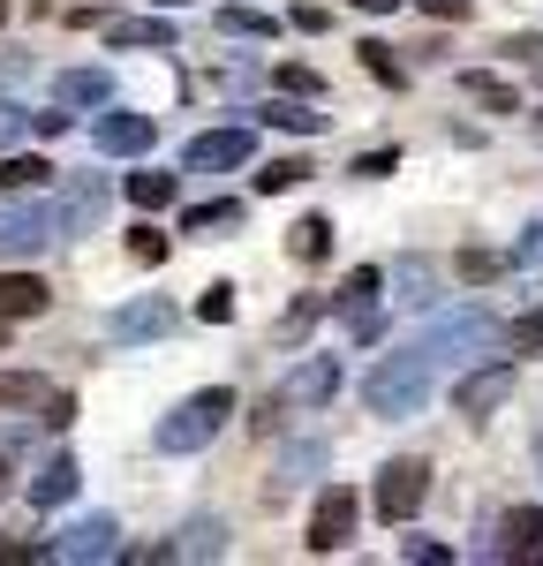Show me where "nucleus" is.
I'll return each instance as SVG.
<instances>
[{
	"mask_svg": "<svg viewBox=\"0 0 543 566\" xmlns=\"http://www.w3.org/2000/svg\"><path fill=\"white\" fill-rule=\"evenodd\" d=\"M498 333H505V325H498L491 310L468 303V310H438V317L423 325V348L438 355V363H468V355H491Z\"/></svg>",
	"mask_w": 543,
	"mask_h": 566,
	"instance_id": "20e7f679",
	"label": "nucleus"
},
{
	"mask_svg": "<svg viewBox=\"0 0 543 566\" xmlns=\"http://www.w3.org/2000/svg\"><path fill=\"white\" fill-rule=\"evenodd\" d=\"M0 340H8V325H0Z\"/></svg>",
	"mask_w": 543,
	"mask_h": 566,
	"instance_id": "3c124183",
	"label": "nucleus"
},
{
	"mask_svg": "<svg viewBox=\"0 0 543 566\" xmlns=\"http://www.w3.org/2000/svg\"><path fill=\"white\" fill-rule=\"evenodd\" d=\"M521 264H543V212L529 219V234H521Z\"/></svg>",
	"mask_w": 543,
	"mask_h": 566,
	"instance_id": "a18cd8bd",
	"label": "nucleus"
},
{
	"mask_svg": "<svg viewBox=\"0 0 543 566\" xmlns=\"http://www.w3.org/2000/svg\"><path fill=\"white\" fill-rule=\"evenodd\" d=\"M23 129H31V114H23L15 98H0V151H8V144H15Z\"/></svg>",
	"mask_w": 543,
	"mask_h": 566,
	"instance_id": "ea45409f",
	"label": "nucleus"
},
{
	"mask_svg": "<svg viewBox=\"0 0 543 566\" xmlns=\"http://www.w3.org/2000/svg\"><path fill=\"white\" fill-rule=\"evenodd\" d=\"M401 559H453V552H446V544H430V536H407Z\"/></svg>",
	"mask_w": 543,
	"mask_h": 566,
	"instance_id": "37998d69",
	"label": "nucleus"
},
{
	"mask_svg": "<svg viewBox=\"0 0 543 566\" xmlns=\"http://www.w3.org/2000/svg\"><path fill=\"white\" fill-rule=\"evenodd\" d=\"M498 272H505V258H498V250H460V280H468V287H491Z\"/></svg>",
	"mask_w": 543,
	"mask_h": 566,
	"instance_id": "72a5a7b5",
	"label": "nucleus"
},
{
	"mask_svg": "<svg viewBox=\"0 0 543 566\" xmlns=\"http://www.w3.org/2000/svg\"><path fill=\"white\" fill-rule=\"evenodd\" d=\"M174 559H226V522L220 514H196V522L174 536Z\"/></svg>",
	"mask_w": 543,
	"mask_h": 566,
	"instance_id": "412c9836",
	"label": "nucleus"
},
{
	"mask_svg": "<svg viewBox=\"0 0 543 566\" xmlns=\"http://www.w3.org/2000/svg\"><path fill=\"white\" fill-rule=\"evenodd\" d=\"M8 491H15V476H8V453H0V499H8Z\"/></svg>",
	"mask_w": 543,
	"mask_h": 566,
	"instance_id": "de8ad7c7",
	"label": "nucleus"
},
{
	"mask_svg": "<svg viewBox=\"0 0 543 566\" xmlns=\"http://www.w3.org/2000/svg\"><path fill=\"white\" fill-rule=\"evenodd\" d=\"M393 167H401V151H362V159H355V175H362V181L393 175Z\"/></svg>",
	"mask_w": 543,
	"mask_h": 566,
	"instance_id": "a19ab883",
	"label": "nucleus"
},
{
	"mask_svg": "<svg viewBox=\"0 0 543 566\" xmlns=\"http://www.w3.org/2000/svg\"><path fill=\"white\" fill-rule=\"evenodd\" d=\"M423 499H430V461H423V453H401V461H385V469H377V499H370V506H377V522L407 528Z\"/></svg>",
	"mask_w": 543,
	"mask_h": 566,
	"instance_id": "39448f33",
	"label": "nucleus"
},
{
	"mask_svg": "<svg viewBox=\"0 0 543 566\" xmlns=\"http://www.w3.org/2000/svg\"><path fill=\"white\" fill-rule=\"evenodd\" d=\"M53 559H61V566L121 559V528H114V514H84V522H68L61 536H53Z\"/></svg>",
	"mask_w": 543,
	"mask_h": 566,
	"instance_id": "1a4fd4ad",
	"label": "nucleus"
},
{
	"mask_svg": "<svg viewBox=\"0 0 543 566\" xmlns=\"http://www.w3.org/2000/svg\"><path fill=\"white\" fill-rule=\"evenodd\" d=\"M53 234H61V212H53V197H31V189L0 197V264L39 258Z\"/></svg>",
	"mask_w": 543,
	"mask_h": 566,
	"instance_id": "7ed1b4c3",
	"label": "nucleus"
},
{
	"mask_svg": "<svg viewBox=\"0 0 543 566\" xmlns=\"http://www.w3.org/2000/svg\"><path fill=\"white\" fill-rule=\"evenodd\" d=\"M31 559H53V544H0V566H31Z\"/></svg>",
	"mask_w": 543,
	"mask_h": 566,
	"instance_id": "79ce46f5",
	"label": "nucleus"
},
{
	"mask_svg": "<svg viewBox=\"0 0 543 566\" xmlns=\"http://www.w3.org/2000/svg\"><path fill=\"white\" fill-rule=\"evenodd\" d=\"M279 23H272L265 8H220V39H272Z\"/></svg>",
	"mask_w": 543,
	"mask_h": 566,
	"instance_id": "c85d7f7f",
	"label": "nucleus"
},
{
	"mask_svg": "<svg viewBox=\"0 0 543 566\" xmlns=\"http://www.w3.org/2000/svg\"><path fill=\"white\" fill-rule=\"evenodd\" d=\"M332 386H340V363H332V355H310V363H295V370H287L279 408H324Z\"/></svg>",
	"mask_w": 543,
	"mask_h": 566,
	"instance_id": "ddd939ff",
	"label": "nucleus"
},
{
	"mask_svg": "<svg viewBox=\"0 0 543 566\" xmlns=\"http://www.w3.org/2000/svg\"><path fill=\"white\" fill-rule=\"evenodd\" d=\"M355 53H362V69H370V76H377V84H385V91H407V69H401V45H385V39H362Z\"/></svg>",
	"mask_w": 543,
	"mask_h": 566,
	"instance_id": "bb28decb",
	"label": "nucleus"
},
{
	"mask_svg": "<svg viewBox=\"0 0 543 566\" xmlns=\"http://www.w3.org/2000/svg\"><path fill=\"white\" fill-rule=\"evenodd\" d=\"M106 45H121V53L129 45H167L174 53V23L167 15H121V23H106Z\"/></svg>",
	"mask_w": 543,
	"mask_h": 566,
	"instance_id": "6ab92c4d",
	"label": "nucleus"
},
{
	"mask_svg": "<svg viewBox=\"0 0 543 566\" xmlns=\"http://www.w3.org/2000/svg\"><path fill=\"white\" fill-rule=\"evenodd\" d=\"M53 98L61 106H106L114 98V76L106 69H68V76H53Z\"/></svg>",
	"mask_w": 543,
	"mask_h": 566,
	"instance_id": "aec40b11",
	"label": "nucleus"
},
{
	"mask_svg": "<svg viewBox=\"0 0 543 566\" xmlns=\"http://www.w3.org/2000/svg\"><path fill=\"white\" fill-rule=\"evenodd\" d=\"M53 212H61V234H91L106 219V175H68L61 197H53Z\"/></svg>",
	"mask_w": 543,
	"mask_h": 566,
	"instance_id": "f8f14e48",
	"label": "nucleus"
},
{
	"mask_svg": "<svg viewBox=\"0 0 543 566\" xmlns=\"http://www.w3.org/2000/svg\"><path fill=\"white\" fill-rule=\"evenodd\" d=\"M505 392H513V363H491V370H476V378H460V386H453V408L483 423V416H491Z\"/></svg>",
	"mask_w": 543,
	"mask_h": 566,
	"instance_id": "2eb2a0df",
	"label": "nucleus"
},
{
	"mask_svg": "<svg viewBox=\"0 0 543 566\" xmlns=\"http://www.w3.org/2000/svg\"><path fill=\"white\" fill-rule=\"evenodd\" d=\"M45 431H68V423H76V400H68V392H45V416H39Z\"/></svg>",
	"mask_w": 543,
	"mask_h": 566,
	"instance_id": "58836bf2",
	"label": "nucleus"
},
{
	"mask_svg": "<svg viewBox=\"0 0 543 566\" xmlns=\"http://www.w3.org/2000/svg\"><path fill=\"white\" fill-rule=\"evenodd\" d=\"M295 181H310V159H272V167H257V189H265V197L295 189Z\"/></svg>",
	"mask_w": 543,
	"mask_h": 566,
	"instance_id": "2f4dec72",
	"label": "nucleus"
},
{
	"mask_svg": "<svg viewBox=\"0 0 543 566\" xmlns=\"http://www.w3.org/2000/svg\"><path fill=\"white\" fill-rule=\"evenodd\" d=\"M53 175H61L53 159H0V189H45Z\"/></svg>",
	"mask_w": 543,
	"mask_h": 566,
	"instance_id": "c756f323",
	"label": "nucleus"
},
{
	"mask_svg": "<svg viewBox=\"0 0 543 566\" xmlns=\"http://www.w3.org/2000/svg\"><path fill=\"white\" fill-rule=\"evenodd\" d=\"M0 23H8V0H0Z\"/></svg>",
	"mask_w": 543,
	"mask_h": 566,
	"instance_id": "8fccbe9b",
	"label": "nucleus"
},
{
	"mask_svg": "<svg viewBox=\"0 0 543 566\" xmlns=\"http://www.w3.org/2000/svg\"><path fill=\"white\" fill-rule=\"evenodd\" d=\"M249 151H257V129H204V136H189L181 167L189 175H226V167H249Z\"/></svg>",
	"mask_w": 543,
	"mask_h": 566,
	"instance_id": "9b49d317",
	"label": "nucleus"
},
{
	"mask_svg": "<svg viewBox=\"0 0 543 566\" xmlns=\"http://www.w3.org/2000/svg\"><path fill=\"white\" fill-rule=\"evenodd\" d=\"M76 483H84L76 453H53V461H39V476H31V506H68Z\"/></svg>",
	"mask_w": 543,
	"mask_h": 566,
	"instance_id": "a211bd4d",
	"label": "nucleus"
},
{
	"mask_svg": "<svg viewBox=\"0 0 543 566\" xmlns=\"http://www.w3.org/2000/svg\"><path fill=\"white\" fill-rule=\"evenodd\" d=\"M438 370H446V363L423 348V340L377 355V363H370V378H362V408H370V416H385V423H401V416H415V408L430 400Z\"/></svg>",
	"mask_w": 543,
	"mask_h": 566,
	"instance_id": "f257e3e1",
	"label": "nucleus"
},
{
	"mask_svg": "<svg viewBox=\"0 0 543 566\" xmlns=\"http://www.w3.org/2000/svg\"><path fill=\"white\" fill-rule=\"evenodd\" d=\"M362 15H393V8H401V0H355Z\"/></svg>",
	"mask_w": 543,
	"mask_h": 566,
	"instance_id": "49530a36",
	"label": "nucleus"
},
{
	"mask_svg": "<svg viewBox=\"0 0 543 566\" xmlns=\"http://www.w3.org/2000/svg\"><path fill=\"white\" fill-rule=\"evenodd\" d=\"M355 514H362L355 491H348V483H324V491H317V506H310V536H302V544H310L317 559H324V552H340V544L355 536Z\"/></svg>",
	"mask_w": 543,
	"mask_h": 566,
	"instance_id": "0eeeda50",
	"label": "nucleus"
},
{
	"mask_svg": "<svg viewBox=\"0 0 543 566\" xmlns=\"http://www.w3.org/2000/svg\"><path fill=\"white\" fill-rule=\"evenodd\" d=\"M536 136H543V122H536Z\"/></svg>",
	"mask_w": 543,
	"mask_h": 566,
	"instance_id": "603ef678",
	"label": "nucleus"
},
{
	"mask_svg": "<svg viewBox=\"0 0 543 566\" xmlns=\"http://www.w3.org/2000/svg\"><path fill=\"white\" fill-rule=\"evenodd\" d=\"M279 91H295V98H324V76H317L310 61H279Z\"/></svg>",
	"mask_w": 543,
	"mask_h": 566,
	"instance_id": "473e14b6",
	"label": "nucleus"
},
{
	"mask_svg": "<svg viewBox=\"0 0 543 566\" xmlns=\"http://www.w3.org/2000/svg\"><path fill=\"white\" fill-rule=\"evenodd\" d=\"M174 325H181V310L167 303V295H136V303H121L106 317V340H114V348H143V340H167Z\"/></svg>",
	"mask_w": 543,
	"mask_h": 566,
	"instance_id": "423d86ee",
	"label": "nucleus"
},
{
	"mask_svg": "<svg viewBox=\"0 0 543 566\" xmlns=\"http://www.w3.org/2000/svg\"><path fill=\"white\" fill-rule=\"evenodd\" d=\"M15 69H23V61H15V53H0V76H15Z\"/></svg>",
	"mask_w": 543,
	"mask_h": 566,
	"instance_id": "09e8293b",
	"label": "nucleus"
},
{
	"mask_svg": "<svg viewBox=\"0 0 543 566\" xmlns=\"http://www.w3.org/2000/svg\"><path fill=\"white\" fill-rule=\"evenodd\" d=\"M91 144H98L106 159H143V151L159 144V122H151V114H129V106H106V114L91 122Z\"/></svg>",
	"mask_w": 543,
	"mask_h": 566,
	"instance_id": "9d476101",
	"label": "nucleus"
},
{
	"mask_svg": "<svg viewBox=\"0 0 543 566\" xmlns=\"http://www.w3.org/2000/svg\"><path fill=\"white\" fill-rule=\"evenodd\" d=\"M257 114H265L272 129H287V136H317L324 129V114H310V98H295V91H279L272 106H257Z\"/></svg>",
	"mask_w": 543,
	"mask_h": 566,
	"instance_id": "5701e85b",
	"label": "nucleus"
},
{
	"mask_svg": "<svg viewBox=\"0 0 543 566\" xmlns=\"http://www.w3.org/2000/svg\"><path fill=\"white\" fill-rule=\"evenodd\" d=\"M174 189H181L174 175H159V167H136V175H129V205H136V212H167V205H174Z\"/></svg>",
	"mask_w": 543,
	"mask_h": 566,
	"instance_id": "393cba45",
	"label": "nucleus"
},
{
	"mask_svg": "<svg viewBox=\"0 0 543 566\" xmlns=\"http://www.w3.org/2000/svg\"><path fill=\"white\" fill-rule=\"evenodd\" d=\"M468 8H476V0H423V15H438V23H460Z\"/></svg>",
	"mask_w": 543,
	"mask_h": 566,
	"instance_id": "c03bdc74",
	"label": "nucleus"
},
{
	"mask_svg": "<svg viewBox=\"0 0 543 566\" xmlns=\"http://www.w3.org/2000/svg\"><path fill=\"white\" fill-rule=\"evenodd\" d=\"M45 280H31V272H0V325H23V317H45Z\"/></svg>",
	"mask_w": 543,
	"mask_h": 566,
	"instance_id": "f3484780",
	"label": "nucleus"
},
{
	"mask_svg": "<svg viewBox=\"0 0 543 566\" xmlns=\"http://www.w3.org/2000/svg\"><path fill=\"white\" fill-rule=\"evenodd\" d=\"M460 91H468L476 106H491V114H521V91L505 84V76H491V69H468V76H460Z\"/></svg>",
	"mask_w": 543,
	"mask_h": 566,
	"instance_id": "b1692460",
	"label": "nucleus"
},
{
	"mask_svg": "<svg viewBox=\"0 0 543 566\" xmlns=\"http://www.w3.org/2000/svg\"><path fill=\"white\" fill-rule=\"evenodd\" d=\"M287 258L295 264H324L332 258V219H295V227H287Z\"/></svg>",
	"mask_w": 543,
	"mask_h": 566,
	"instance_id": "4be33fe9",
	"label": "nucleus"
},
{
	"mask_svg": "<svg viewBox=\"0 0 543 566\" xmlns=\"http://www.w3.org/2000/svg\"><path fill=\"white\" fill-rule=\"evenodd\" d=\"M324 469V438H295L287 453H279V469H272V499H287V491H302V483Z\"/></svg>",
	"mask_w": 543,
	"mask_h": 566,
	"instance_id": "dca6fc26",
	"label": "nucleus"
},
{
	"mask_svg": "<svg viewBox=\"0 0 543 566\" xmlns=\"http://www.w3.org/2000/svg\"><path fill=\"white\" fill-rule=\"evenodd\" d=\"M226 416H234V392L226 386H204V392H189L174 416H159V453H204L212 438L226 431Z\"/></svg>",
	"mask_w": 543,
	"mask_h": 566,
	"instance_id": "f03ea898",
	"label": "nucleus"
},
{
	"mask_svg": "<svg viewBox=\"0 0 543 566\" xmlns=\"http://www.w3.org/2000/svg\"><path fill=\"white\" fill-rule=\"evenodd\" d=\"M498 559L543 566V506H513V514L498 522Z\"/></svg>",
	"mask_w": 543,
	"mask_h": 566,
	"instance_id": "4468645a",
	"label": "nucleus"
},
{
	"mask_svg": "<svg viewBox=\"0 0 543 566\" xmlns=\"http://www.w3.org/2000/svg\"><path fill=\"white\" fill-rule=\"evenodd\" d=\"M220 227H242V197H212L181 212V234H220Z\"/></svg>",
	"mask_w": 543,
	"mask_h": 566,
	"instance_id": "a878e982",
	"label": "nucleus"
},
{
	"mask_svg": "<svg viewBox=\"0 0 543 566\" xmlns=\"http://www.w3.org/2000/svg\"><path fill=\"white\" fill-rule=\"evenodd\" d=\"M498 348H505V355H543V310H529V317H513V325L498 333Z\"/></svg>",
	"mask_w": 543,
	"mask_h": 566,
	"instance_id": "7c9ffc66",
	"label": "nucleus"
},
{
	"mask_svg": "<svg viewBox=\"0 0 543 566\" xmlns=\"http://www.w3.org/2000/svg\"><path fill=\"white\" fill-rule=\"evenodd\" d=\"M324 310H332V303H324V295H302V303H295V310H287V317H279V340H295V333H310V325H317V317H324Z\"/></svg>",
	"mask_w": 543,
	"mask_h": 566,
	"instance_id": "f704fd0d",
	"label": "nucleus"
},
{
	"mask_svg": "<svg viewBox=\"0 0 543 566\" xmlns=\"http://www.w3.org/2000/svg\"><path fill=\"white\" fill-rule=\"evenodd\" d=\"M393 280L407 287V303H430V264H423V258H401V264H393Z\"/></svg>",
	"mask_w": 543,
	"mask_h": 566,
	"instance_id": "c9c22d12",
	"label": "nucleus"
},
{
	"mask_svg": "<svg viewBox=\"0 0 543 566\" xmlns=\"http://www.w3.org/2000/svg\"><path fill=\"white\" fill-rule=\"evenodd\" d=\"M129 258L136 264H167V234H159V227H129Z\"/></svg>",
	"mask_w": 543,
	"mask_h": 566,
	"instance_id": "e433bc0d",
	"label": "nucleus"
},
{
	"mask_svg": "<svg viewBox=\"0 0 543 566\" xmlns=\"http://www.w3.org/2000/svg\"><path fill=\"white\" fill-rule=\"evenodd\" d=\"M196 317H204V325H226V317H234V287L212 280V287H204V303H196Z\"/></svg>",
	"mask_w": 543,
	"mask_h": 566,
	"instance_id": "4c0bfd02",
	"label": "nucleus"
},
{
	"mask_svg": "<svg viewBox=\"0 0 543 566\" xmlns=\"http://www.w3.org/2000/svg\"><path fill=\"white\" fill-rule=\"evenodd\" d=\"M0 408H45V378L39 370H0Z\"/></svg>",
	"mask_w": 543,
	"mask_h": 566,
	"instance_id": "cd10ccee",
	"label": "nucleus"
},
{
	"mask_svg": "<svg viewBox=\"0 0 543 566\" xmlns=\"http://www.w3.org/2000/svg\"><path fill=\"white\" fill-rule=\"evenodd\" d=\"M377 295H385V272H377V264H355V272H348V287L332 295V310L348 317V333H355V340H377V333H385Z\"/></svg>",
	"mask_w": 543,
	"mask_h": 566,
	"instance_id": "6e6552de",
	"label": "nucleus"
}]
</instances>
